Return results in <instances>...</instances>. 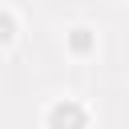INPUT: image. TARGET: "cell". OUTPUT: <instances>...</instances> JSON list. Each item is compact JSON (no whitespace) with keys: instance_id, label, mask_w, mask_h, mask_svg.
<instances>
[{"instance_id":"cell-1","label":"cell","mask_w":129,"mask_h":129,"mask_svg":"<svg viewBox=\"0 0 129 129\" xmlns=\"http://www.w3.org/2000/svg\"><path fill=\"white\" fill-rule=\"evenodd\" d=\"M48 121H52V129H85V113H81L73 101L56 105V109L48 113Z\"/></svg>"},{"instance_id":"cell-2","label":"cell","mask_w":129,"mask_h":129,"mask_svg":"<svg viewBox=\"0 0 129 129\" xmlns=\"http://www.w3.org/2000/svg\"><path fill=\"white\" fill-rule=\"evenodd\" d=\"M8 36H12V20H8V16H0V40H8Z\"/></svg>"}]
</instances>
